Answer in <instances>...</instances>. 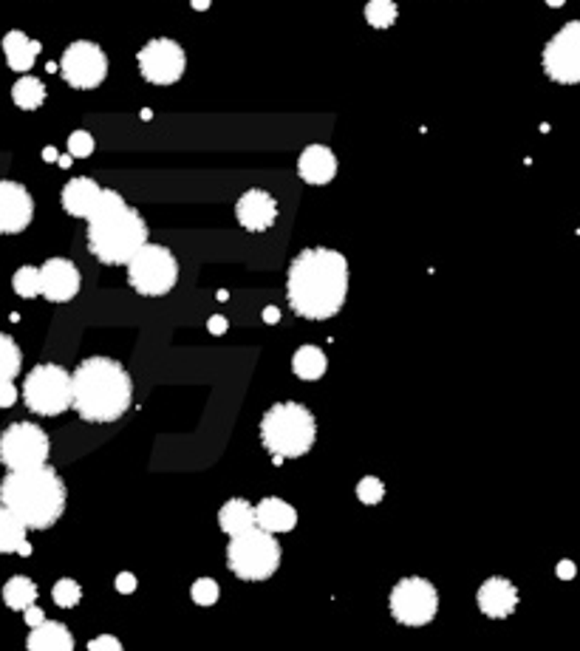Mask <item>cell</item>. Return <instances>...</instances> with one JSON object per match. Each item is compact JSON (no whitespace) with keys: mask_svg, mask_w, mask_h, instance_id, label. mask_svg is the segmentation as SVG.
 <instances>
[{"mask_svg":"<svg viewBox=\"0 0 580 651\" xmlns=\"http://www.w3.org/2000/svg\"><path fill=\"white\" fill-rule=\"evenodd\" d=\"M348 295V261L337 249H304L289 264L286 297L295 315L306 320L334 317Z\"/></svg>","mask_w":580,"mask_h":651,"instance_id":"cell-1","label":"cell"},{"mask_svg":"<svg viewBox=\"0 0 580 651\" xmlns=\"http://www.w3.org/2000/svg\"><path fill=\"white\" fill-rule=\"evenodd\" d=\"M133 400V383L122 363L88 357L72 374V408L85 423L108 425L122 420Z\"/></svg>","mask_w":580,"mask_h":651,"instance_id":"cell-2","label":"cell"},{"mask_svg":"<svg viewBox=\"0 0 580 651\" xmlns=\"http://www.w3.org/2000/svg\"><path fill=\"white\" fill-rule=\"evenodd\" d=\"M88 221V249L105 267H125L148 244V224L116 190H100Z\"/></svg>","mask_w":580,"mask_h":651,"instance_id":"cell-3","label":"cell"},{"mask_svg":"<svg viewBox=\"0 0 580 651\" xmlns=\"http://www.w3.org/2000/svg\"><path fill=\"white\" fill-rule=\"evenodd\" d=\"M65 481L49 464L32 471H9L0 481V507L12 510L26 530H52L65 513Z\"/></svg>","mask_w":580,"mask_h":651,"instance_id":"cell-4","label":"cell"},{"mask_svg":"<svg viewBox=\"0 0 580 651\" xmlns=\"http://www.w3.org/2000/svg\"><path fill=\"white\" fill-rule=\"evenodd\" d=\"M317 420L300 403H275L261 420V442L272 456L300 459L314 448Z\"/></svg>","mask_w":580,"mask_h":651,"instance_id":"cell-5","label":"cell"},{"mask_svg":"<svg viewBox=\"0 0 580 651\" xmlns=\"http://www.w3.org/2000/svg\"><path fill=\"white\" fill-rule=\"evenodd\" d=\"M227 564L232 575H238L241 580H269L277 567H281V544L258 527H252L241 536H236L227 547Z\"/></svg>","mask_w":580,"mask_h":651,"instance_id":"cell-6","label":"cell"},{"mask_svg":"<svg viewBox=\"0 0 580 651\" xmlns=\"http://www.w3.org/2000/svg\"><path fill=\"white\" fill-rule=\"evenodd\" d=\"M128 267V284L145 297L168 295L179 281V261L176 255L161 244L139 247Z\"/></svg>","mask_w":580,"mask_h":651,"instance_id":"cell-7","label":"cell"},{"mask_svg":"<svg viewBox=\"0 0 580 651\" xmlns=\"http://www.w3.org/2000/svg\"><path fill=\"white\" fill-rule=\"evenodd\" d=\"M23 403L37 416H60L72 408V374L57 363H43L23 383Z\"/></svg>","mask_w":580,"mask_h":651,"instance_id":"cell-8","label":"cell"},{"mask_svg":"<svg viewBox=\"0 0 580 651\" xmlns=\"http://www.w3.org/2000/svg\"><path fill=\"white\" fill-rule=\"evenodd\" d=\"M388 607L393 620L411 626V629H420V626L433 623L439 612V592L428 578L411 575V578H402L400 584L391 589Z\"/></svg>","mask_w":580,"mask_h":651,"instance_id":"cell-9","label":"cell"},{"mask_svg":"<svg viewBox=\"0 0 580 651\" xmlns=\"http://www.w3.org/2000/svg\"><path fill=\"white\" fill-rule=\"evenodd\" d=\"M52 442L34 423H14L0 433V462L9 471H32L49 464Z\"/></svg>","mask_w":580,"mask_h":651,"instance_id":"cell-10","label":"cell"},{"mask_svg":"<svg viewBox=\"0 0 580 651\" xmlns=\"http://www.w3.org/2000/svg\"><path fill=\"white\" fill-rule=\"evenodd\" d=\"M60 72H63V80L77 91L100 88L108 77V57L97 43L77 40L63 52Z\"/></svg>","mask_w":580,"mask_h":651,"instance_id":"cell-11","label":"cell"},{"mask_svg":"<svg viewBox=\"0 0 580 651\" xmlns=\"http://www.w3.org/2000/svg\"><path fill=\"white\" fill-rule=\"evenodd\" d=\"M139 72L142 77L153 85H173L181 80L184 65H188V57H184V49L170 40V37H156L148 45H142L139 52Z\"/></svg>","mask_w":580,"mask_h":651,"instance_id":"cell-12","label":"cell"},{"mask_svg":"<svg viewBox=\"0 0 580 651\" xmlns=\"http://www.w3.org/2000/svg\"><path fill=\"white\" fill-rule=\"evenodd\" d=\"M544 68L546 74L561 85L580 83V23L577 20H569L566 26L546 43Z\"/></svg>","mask_w":580,"mask_h":651,"instance_id":"cell-13","label":"cell"},{"mask_svg":"<svg viewBox=\"0 0 580 651\" xmlns=\"http://www.w3.org/2000/svg\"><path fill=\"white\" fill-rule=\"evenodd\" d=\"M34 201L17 181H0V236H14L32 224Z\"/></svg>","mask_w":580,"mask_h":651,"instance_id":"cell-14","label":"cell"},{"mask_svg":"<svg viewBox=\"0 0 580 651\" xmlns=\"http://www.w3.org/2000/svg\"><path fill=\"white\" fill-rule=\"evenodd\" d=\"M80 272L68 258H49L40 267V295L52 304H68L80 292Z\"/></svg>","mask_w":580,"mask_h":651,"instance_id":"cell-15","label":"cell"},{"mask_svg":"<svg viewBox=\"0 0 580 651\" xmlns=\"http://www.w3.org/2000/svg\"><path fill=\"white\" fill-rule=\"evenodd\" d=\"M476 603H478V609H481L484 617L504 620L518 609V589H516L513 580L493 575L478 587Z\"/></svg>","mask_w":580,"mask_h":651,"instance_id":"cell-16","label":"cell"},{"mask_svg":"<svg viewBox=\"0 0 580 651\" xmlns=\"http://www.w3.org/2000/svg\"><path fill=\"white\" fill-rule=\"evenodd\" d=\"M236 219L249 232H264L277 219V201L266 190H246L236 204Z\"/></svg>","mask_w":580,"mask_h":651,"instance_id":"cell-17","label":"cell"},{"mask_svg":"<svg viewBox=\"0 0 580 651\" xmlns=\"http://www.w3.org/2000/svg\"><path fill=\"white\" fill-rule=\"evenodd\" d=\"M297 173L309 184H329L337 176V156L326 145H309L297 159Z\"/></svg>","mask_w":580,"mask_h":651,"instance_id":"cell-18","label":"cell"},{"mask_svg":"<svg viewBox=\"0 0 580 651\" xmlns=\"http://www.w3.org/2000/svg\"><path fill=\"white\" fill-rule=\"evenodd\" d=\"M255 527L264 530V532H292L297 527V510L292 504H286L284 499H264L258 507H255Z\"/></svg>","mask_w":580,"mask_h":651,"instance_id":"cell-19","label":"cell"},{"mask_svg":"<svg viewBox=\"0 0 580 651\" xmlns=\"http://www.w3.org/2000/svg\"><path fill=\"white\" fill-rule=\"evenodd\" d=\"M100 184L94 179H72L63 188V210L74 219H88L100 199Z\"/></svg>","mask_w":580,"mask_h":651,"instance_id":"cell-20","label":"cell"},{"mask_svg":"<svg viewBox=\"0 0 580 651\" xmlns=\"http://www.w3.org/2000/svg\"><path fill=\"white\" fill-rule=\"evenodd\" d=\"M26 651H74V637L68 632V626L60 620H43L40 626H34L29 640H26Z\"/></svg>","mask_w":580,"mask_h":651,"instance_id":"cell-21","label":"cell"},{"mask_svg":"<svg viewBox=\"0 0 580 651\" xmlns=\"http://www.w3.org/2000/svg\"><path fill=\"white\" fill-rule=\"evenodd\" d=\"M40 52H43V45L37 40L26 37L23 32H9L4 37V54H6V63L12 72H29Z\"/></svg>","mask_w":580,"mask_h":651,"instance_id":"cell-22","label":"cell"},{"mask_svg":"<svg viewBox=\"0 0 580 651\" xmlns=\"http://www.w3.org/2000/svg\"><path fill=\"white\" fill-rule=\"evenodd\" d=\"M218 527L227 532L229 539L241 536V532L255 527V507L244 499H229L221 510H218Z\"/></svg>","mask_w":580,"mask_h":651,"instance_id":"cell-23","label":"cell"},{"mask_svg":"<svg viewBox=\"0 0 580 651\" xmlns=\"http://www.w3.org/2000/svg\"><path fill=\"white\" fill-rule=\"evenodd\" d=\"M326 355H323V348L317 345H300L295 357H292V371L306 383H314L326 374Z\"/></svg>","mask_w":580,"mask_h":651,"instance_id":"cell-24","label":"cell"},{"mask_svg":"<svg viewBox=\"0 0 580 651\" xmlns=\"http://www.w3.org/2000/svg\"><path fill=\"white\" fill-rule=\"evenodd\" d=\"M34 600H37V587H34L32 578L14 575V578L6 580V587H4V603H6L9 609L23 612V609H29Z\"/></svg>","mask_w":580,"mask_h":651,"instance_id":"cell-25","label":"cell"},{"mask_svg":"<svg viewBox=\"0 0 580 651\" xmlns=\"http://www.w3.org/2000/svg\"><path fill=\"white\" fill-rule=\"evenodd\" d=\"M26 524H23L12 510L0 507V552L9 555V552H17V547L26 541Z\"/></svg>","mask_w":580,"mask_h":651,"instance_id":"cell-26","label":"cell"},{"mask_svg":"<svg viewBox=\"0 0 580 651\" xmlns=\"http://www.w3.org/2000/svg\"><path fill=\"white\" fill-rule=\"evenodd\" d=\"M12 100L23 111H37L45 102V85L37 77H20L12 88Z\"/></svg>","mask_w":580,"mask_h":651,"instance_id":"cell-27","label":"cell"},{"mask_svg":"<svg viewBox=\"0 0 580 651\" xmlns=\"http://www.w3.org/2000/svg\"><path fill=\"white\" fill-rule=\"evenodd\" d=\"M20 365H23L20 345L9 335L0 332V383H12L20 374Z\"/></svg>","mask_w":580,"mask_h":651,"instance_id":"cell-28","label":"cell"},{"mask_svg":"<svg viewBox=\"0 0 580 651\" xmlns=\"http://www.w3.org/2000/svg\"><path fill=\"white\" fill-rule=\"evenodd\" d=\"M397 4L393 0H368L365 6V20L371 23L374 29H388L397 23Z\"/></svg>","mask_w":580,"mask_h":651,"instance_id":"cell-29","label":"cell"},{"mask_svg":"<svg viewBox=\"0 0 580 651\" xmlns=\"http://www.w3.org/2000/svg\"><path fill=\"white\" fill-rule=\"evenodd\" d=\"M52 598H54V603L60 609H74L82 600V589H80V584L74 578H60L54 584V589H52Z\"/></svg>","mask_w":580,"mask_h":651,"instance_id":"cell-30","label":"cell"},{"mask_svg":"<svg viewBox=\"0 0 580 651\" xmlns=\"http://www.w3.org/2000/svg\"><path fill=\"white\" fill-rule=\"evenodd\" d=\"M12 287L20 297H37L40 295V269L37 267H20L12 277Z\"/></svg>","mask_w":580,"mask_h":651,"instance_id":"cell-31","label":"cell"},{"mask_svg":"<svg viewBox=\"0 0 580 651\" xmlns=\"http://www.w3.org/2000/svg\"><path fill=\"white\" fill-rule=\"evenodd\" d=\"M190 598L198 603V607H213V603H218V598H221V589L213 578H198L190 587Z\"/></svg>","mask_w":580,"mask_h":651,"instance_id":"cell-32","label":"cell"},{"mask_svg":"<svg viewBox=\"0 0 580 651\" xmlns=\"http://www.w3.org/2000/svg\"><path fill=\"white\" fill-rule=\"evenodd\" d=\"M357 499L368 507H374L385 499V484L377 476H362L357 484Z\"/></svg>","mask_w":580,"mask_h":651,"instance_id":"cell-33","label":"cell"},{"mask_svg":"<svg viewBox=\"0 0 580 651\" xmlns=\"http://www.w3.org/2000/svg\"><path fill=\"white\" fill-rule=\"evenodd\" d=\"M91 153H94V136H91L88 131H74L72 136H68V156L88 159Z\"/></svg>","mask_w":580,"mask_h":651,"instance_id":"cell-34","label":"cell"},{"mask_svg":"<svg viewBox=\"0 0 580 651\" xmlns=\"http://www.w3.org/2000/svg\"><path fill=\"white\" fill-rule=\"evenodd\" d=\"M88 651H122V643L113 635H100V637H94L88 643Z\"/></svg>","mask_w":580,"mask_h":651,"instance_id":"cell-35","label":"cell"},{"mask_svg":"<svg viewBox=\"0 0 580 651\" xmlns=\"http://www.w3.org/2000/svg\"><path fill=\"white\" fill-rule=\"evenodd\" d=\"M136 587H139L136 575H130V572H120V575H116V592H120V595H133Z\"/></svg>","mask_w":580,"mask_h":651,"instance_id":"cell-36","label":"cell"},{"mask_svg":"<svg viewBox=\"0 0 580 651\" xmlns=\"http://www.w3.org/2000/svg\"><path fill=\"white\" fill-rule=\"evenodd\" d=\"M14 403H17L14 383H0V408H12Z\"/></svg>","mask_w":580,"mask_h":651,"instance_id":"cell-37","label":"cell"},{"mask_svg":"<svg viewBox=\"0 0 580 651\" xmlns=\"http://www.w3.org/2000/svg\"><path fill=\"white\" fill-rule=\"evenodd\" d=\"M207 329H210V335H224V332L229 329V323H227V317L213 315L210 320H207Z\"/></svg>","mask_w":580,"mask_h":651,"instance_id":"cell-38","label":"cell"},{"mask_svg":"<svg viewBox=\"0 0 580 651\" xmlns=\"http://www.w3.org/2000/svg\"><path fill=\"white\" fill-rule=\"evenodd\" d=\"M23 615H26V623L32 626V629H34V626H40V623L45 620V615H43V609H40V607H34V603H32V607H29V609H23Z\"/></svg>","mask_w":580,"mask_h":651,"instance_id":"cell-39","label":"cell"},{"mask_svg":"<svg viewBox=\"0 0 580 651\" xmlns=\"http://www.w3.org/2000/svg\"><path fill=\"white\" fill-rule=\"evenodd\" d=\"M555 575H558L561 580H572L577 575V569H575L572 561H558V567H555Z\"/></svg>","mask_w":580,"mask_h":651,"instance_id":"cell-40","label":"cell"},{"mask_svg":"<svg viewBox=\"0 0 580 651\" xmlns=\"http://www.w3.org/2000/svg\"><path fill=\"white\" fill-rule=\"evenodd\" d=\"M264 320H266L269 326H275L277 320H281V309H277V306H266V309H264Z\"/></svg>","mask_w":580,"mask_h":651,"instance_id":"cell-41","label":"cell"},{"mask_svg":"<svg viewBox=\"0 0 580 651\" xmlns=\"http://www.w3.org/2000/svg\"><path fill=\"white\" fill-rule=\"evenodd\" d=\"M43 159H45V161H57V159H60L57 148H45V151H43Z\"/></svg>","mask_w":580,"mask_h":651,"instance_id":"cell-42","label":"cell"},{"mask_svg":"<svg viewBox=\"0 0 580 651\" xmlns=\"http://www.w3.org/2000/svg\"><path fill=\"white\" fill-rule=\"evenodd\" d=\"M190 6L196 12H204V9H210V0H190Z\"/></svg>","mask_w":580,"mask_h":651,"instance_id":"cell-43","label":"cell"},{"mask_svg":"<svg viewBox=\"0 0 580 651\" xmlns=\"http://www.w3.org/2000/svg\"><path fill=\"white\" fill-rule=\"evenodd\" d=\"M17 555H23V558L32 555V544H29V541H23V544L17 547Z\"/></svg>","mask_w":580,"mask_h":651,"instance_id":"cell-44","label":"cell"},{"mask_svg":"<svg viewBox=\"0 0 580 651\" xmlns=\"http://www.w3.org/2000/svg\"><path fill=\"white\" fill-rule=\"evenodd\" d=\"M57 161H60V168H68V165H72V161H74V159H72V156H68V153H65V156H60Z\"/></svg>","mask_w":580,"mask_h":651,"instance_id":"cell-45","label":"cell"},{"mask_svg":"<svg viewBox=\"0 0 580 651\" xmlns=\"http://www.w3.org/2000/svg\"><path fill=\"white\" fill-rule=\"evenodd\" d=\"M546 4H549V6L555 9V6H564V4H566V0H546Z\"/></svg>","mask_w":580,"mask_h":651,"instance_id":"cell-46","label":"cell"}]
</instances>
